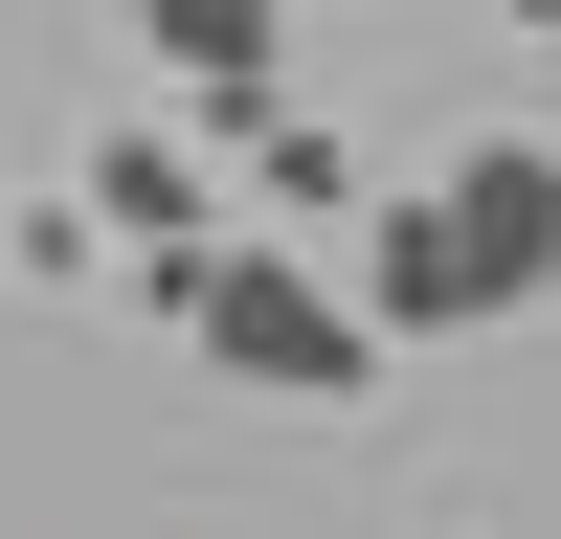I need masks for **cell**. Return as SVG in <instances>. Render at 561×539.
Returning <instances> with one entry per match:
<instances>
[{
	"label": "cell",
	"instance_id": "1",
	"mask_svg": "<svg viewBox=\"0 0 561 539\" xmlns=\"http://www.w3.org/2000/svg\"><path fill=\"white\" fill-rule=\"evenodd\" d=\"M180 337H203L248 404H359V382H382V314L314 293L293 248H180Z\"/></svg>",
	"mask_w": 561,
	"mask_h": 539
},
{
	"label": "cell",
	"instance_id": "3",
	"mask_svg": "<svg viewBox=\"0 0 561 539\" xmlns=\"http://www.w3.org/2000/svg\"><path fill=\"white\" fill-rule=\"evenodd\" d=\"M359 314H382V337H449V314H472V248H449L427 180H404V203H359Z\"/></svg>",
	"mask_w": 561,
	"mask_h": 539
},
{
	"label": "cell",
	"instance_id": "2",
	"mask_svg": "<svg viewBox=\"0 0 561 539\" xmlns=\"http://www.w3.org/2000/svg\"><path fill=\"white\" fill-rule=\"evenodd\" d=\"M427 203H449V248H472V314L561 293V135H472V158H449Z\"/></svg>",
	"mask_w": 561,
	"mask_h": 539
},
{
	"label": "cell",
	"instance_id": "4",
	"mask_svg": "<svg viewBox=\"0 0 561 539\" xmlns=\"http://www.w3.org/2000/svg\"><path fill=\"white\" fill-rule=\"evenodd\" d=\"M90 225H113V248H203V158H180V135H113V158H90Z\"/></svg>",
	"mask_w": 561,
	"mask_h": 539
},
{
	"label": "cell",
	"instance_id": "5",
	"mask_svg": "<svg viewBox=\"0 0 561 539\" xmlns=\"http://www.w3.org/2000/svg\"><path fill=\"white\" fill-rule=\"evenodd\" d=\"M494 23H561V0H494Z\"/></svg>",
	"mask_w": 561,
	"mask_h": 539
}]
</instances>
